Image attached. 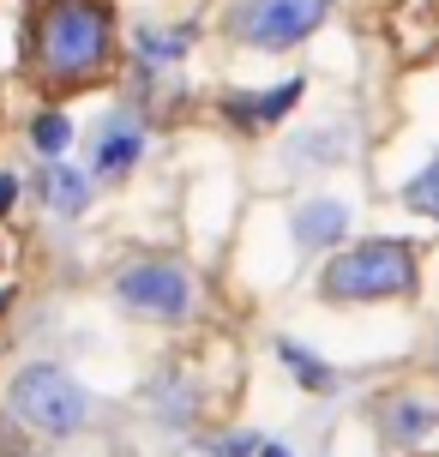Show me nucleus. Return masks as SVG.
<instances>
[{
	"instance_id": "obj_7",
	"label": "nucleus",
	"mask_w": 439,
	"mask_h": 457,
	"mask_svg": "<svg viewBox=\"0 0 439 457\" xmlns=\"http://www.w3.org/2000/svg\"><path fill=\"white\" fill-rule=\"evenodd\" d=\"M139 157H145V127L133 114H109L103 120V138H96V175L103 181H120V175H133Z\"/></svg>"
},
{
	"instance_id": "obj_4",
	"label": "nucleus",
	"mask_w": 439,
	"mask_h": 457,
	"mask_svg": "<svg viewBox=\"0 0 439 457\" xmlns=\"http://www.w3.org/2000/svg\"><path fill=\"white\" fill-rule=\"evenodd\" d=\"M331 19V0H229V37L241 48L277 54V48L307 43L319 24Z\"/></svg>"
},
{
	"instance_id": "obj_13",
	"label": "nucleus",
	"mask_w": 439,
	"mask_h": 457,
	"mask_svg": "<svg viewBox=\"0 0 439 457\" xmlns=\"http://www.w3.org/2000/svg\"><path fill=\"white\" fill-rule=\"evenodd\" d=\"M186 37H193V30H145V37H139V61H145V67H169V61H181Z\"/></svg>"
},
{
	"instance_id": "obj_5",
	"label": "nucleus",
	"mask_w": 439,
	"mask_h": 457,
	"mask_svg": "<svg viewBox=\"0 0 439 457\" xmlns=\"http://www.w3.org/2000/svg\"><path fill=\"white\" fill-rule=\"evenodd\" d=\"M115 295L127 313H139V320H162L175 325L193 313V277H186V265H175V259H139V265H127V271L115 277Z\"/></svg>"
},
{
	"instance_id": "obj_14",
	"label": "nucleus",
	"mask_w": 439,
	"mask_h": 457,
	"mask_svg": "<svg viewBox=\"0 0 439 457\" xmlns=\"http://www.w3.org/2000/svg\"><path fill=\"white\" fill-rule=\"evenodd\" d=\"M403 205H410V211H421V217H434V223H439V157L427 162V169H421V175H416L410 187H403Z\"/></svg>"
},
{
	"instance_id": "obj_2",
	"label": "nucleus",
	"mask_w": 439,
	"mask_h": 457,
	"mask_svg": "<svg viewBox=\"0 0 439 457\" xmlns=\"http://www.w3.org/2000/svg\"><path fill=\"white\" fill-rule=\"evenodd\" d=\"M421 283L416 247L410 241H355L344 247L319 277V295L349 307V301H410Z\"/></svg>"
},
{
	"instance_id": "obj_15",
	"label": "nucleus",
	"mask_w": 439,
	"mask_h": 457,
	"mask_svg": "<svg viewBox=\"0 0 439 457\" xmlns=\"http://www.w3.org/2000/svg\"><path fill=\"white\" fill-rule=\"evenodd\" d=\"M19 205V175H0V217Z\"/></svg>"
},
{
	"instance_id": "obj_9",
	"label": "nucleus",
	"mask_w": 439,
	"mask_h": 457,
	"mask_svg": "<svg viewBox=\"0 0 439 457\" xmlns=\"http://www.w3.org/2000/svg\"><path fill=\"white\" fill-rule=\"evenodd\" d=\"M301 79H289V85H277V91H265V96H229L223 109H229V120H241V127H271V120H283V114L301 103Z\"/></svg>"
},
{
	"instance_id": "obj_3",
	"label": "nucleus",
	"mask_w": 439,
	"mask_h": 457,
	"mask_svg": "<svg viewBox=\"0 0 439 457\" xmlns=\"http://www.w3.org/2000/svg\"><path fill=\"white\" fill-rule=\"evenodd\" d=\"M12 415L24 428H37V434L67 439L91 421V391L72 373H61V367H24L12 379Z\"/></svg>"
},
{
	"instance_id": "obj_8",
	"label": "nucleus",
	"mask_w": 439,
	"mask_h": 457,
	"mask_svg": "<svg viewBox=\"0 0 439 457\" xmlns=\"http://www.w3.org/2000/svg\"><path fill=\"white\" fill-rule=\"evenodd\" d=\"M349 235V205L344 199H307L295 211V241L301 247H337Z\"/></svg>"
},
{
	"instance_id": "obj_17",
	"label": "nucleus",
	"mask_w": 439,
	"mask_h": 457,
	"mask_svg": "<svg viewBox=\"0 0 439 457\" xmlns=\"http://www.w3.org/2000/svg\"><path fill=\"white\" fill-rule=\"evenodd\" d=\"M0 259H6V241H0Z\"/></svg>"
},
{
	"instance_id": "obj_10",
	"label": "nucleus",
	"mask_w": 439,
	"mask_h": 457,
	"mask_svg": "<svg viewBox=\"0 0 439 457\" xmlns=\"http://www.w3.org/2000/svg\"><path fill=\"white\" fill-rule=\"evenodd\" d=\"M43 193H48V205L61 211V217H79V211L91 205V181H85L79 169H67L61 157L48 162V175H43Z\"/></svg>"
},
{
	"instance_id": "obj_16",
	"label": "nucleus",
	"mask_w": 439,
	"mask_h": 457,
	"mask_svg": "<svg viewBox=\"0 0 439 457\" xmlns=\"http://www.w3.org/2000/svg\"><path fill=\"white\" fill-rule=\"evenodd\" d=\"M259 457H289V452H283V445H259Z\"/></svg>"
},
{
	"instance_id": "obj_12",
	"label": "nucleus",
	"mask_w": 439,
	"mask_h": 457,
	"mask_svg": "<svg viewBox=\"0 0 439 457\" xmlns=\"http://www.w3.org/2000/svg\"><path fill=\"white\" fill-rule=\"evenodd\" d=\"M277 355H283L289 367H295V379H301L307 391H331V386H337V373H331V367H325L319 355H307L301 343H277Z\"/></svg>"
},
{
	"instance_id": "obj_6",
	"label": "nucleus",
	"mask_w": 439,
	"mask_h": 457,
	"mask_svg": "<svg viewBox=\"0 0 439 457\" xmlns=\"http://www.w3.org/2000/svg\"><path fill=\"white\" fill-rule=\"evenodd\" d=\"M379 428H385V445L392 452H434L439 445V403L434 397H416V391H397L379 403Z\"/></svg>"
},
{
	"instance_id": "obj_11",
	"label": "nucleus",
	"mask_w": 439,
	"mask_h": 457,
	"mask_svg": "<svg viewBox=\"0 0 439 457\" xmlns=\"http://www.w3.org/2000/svg\"><path fill=\"white\" fill-rule=\"evenodd\" d=\"M30 145H37V157H67V145H72V120L61 109H48V114H37L30 120Z\"/></svg>"
},
{
	"instance_id": "obj_1",
	"label": "nucleus",
	"mask_w": 439,
	"mask_h": 457,
	"mask_svg": "<svg viewBox=\"0 0 439 457\" xmlns=\"http://www.w3.org/2000/svg\"><path fill=\"white\" fill-rule=\"evenodd\" d=\"M30 61L54 91L91 85L115 61V12L109 0H43L30 24Z\"/></svg>"
},
{
	"instance_id": "obj_18",
	"label": "nucleus",
	"mask_w": 439,
	"mask_h": 457,
	"mask_svg": "<svg viewBox=\"0 0 439 457\" xmlns=\"http://www.w3.org/2000/svg\"><path fill=\"white\" fill-rule=\"evenodd\" d=\"M434 355H439V349H434Z\"/></svg>"
}]
</instances>
